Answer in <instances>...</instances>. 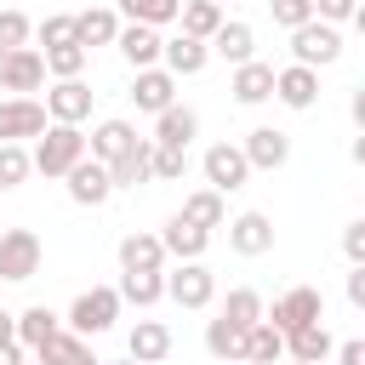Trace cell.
<instances>
[{"label": "cell", "mask_w": 365, "mask_h": 365, "mask_svg": "<svg viewBox=\"0 0 365 365\" xmlns=\"http://www.w3.org/2000/svg\"><path fill=\"white\" fill-rule=\"evenodd\" d=\"M120 291L114 285H91V291H80L74 302H68V314H63V325L74 331V336H103V331H114V319H120Z\"/></svg>", "instance_id": "cell-1"}, {"label": "cell", "mask_w": 365, "mask_h": 365, "mask_svg": "<svg viewBox=\"0 0 365 365\" xmlns=\"http://www.w3.org/2000/svg\"><path fill=\"white\" fill-rule=\"evenodd\" d=\"M74 160H86V131L80 125H46L40 131V143H34V154H29V165L40 171V177H63Z\"/></svg>", "instance_id": "cell-2"}, {"label": "cell", "mask_w": 365, "mask_h": 365, "mask_svg": "<svg viewBox=\"0 0 365 365\" xmlns=\"http://www.w3.org/2000/svg\"><path fill=\"white\" fill-rule=\"evenodd\" d=\"M291 57H297L302 68L336 63V57H342V29H336V23H319V17L297 23V29H291Z\"/></svg>", "instance_id": "cell-3"}, {"label": "cell", "mask_w": 365, "mask_h": 365, "mask_svg": "<svg viewBox=\"0 0 365 365\" xmlns=\"http://www.w3.org/2000/svg\"><path fill=\"white\" fill-rule=\"evenodd\" d=\"M40 257H46V245H40L34 228H6L0 234V279H11V285L34 279L40 274Z\"/></svg>", "instance_id": "cell-4"}, {"label": "cell", "mask_w": 365, "mask_h": 365, "mask_svg": "<svg viewBox=\"0 0 365 365\" xmlns=\"http://www.w3.org/2000/svg\"><path fill=\"white\" fill-rule=\"evenodd\" d=\"M46 86V57L34 46H6L0 51V91L11 97H34Z\"/></svg>", "instance_id": "cell-5"}, {"label": "cell", "mask_w": 365, "mask_h": 365, "mask_svg": "<svg viewBox=\"0 0 365 365\" xmlns=\"http://www.w3.org/2000/svg\"><path fill=\"white\" fill-rule=\"evenodd\" d=\"M200 171H205V188H217V194H234V188L251 182V165H245L240 143H211L200 154Z\"/></svg>", "instance_id": "cell-6"}, {"label": "cell", "mask_w": 365, "mask_h": 365, "mask_svg": "<svg viewBox=\"0 0 365 365\" xmlns=\"http://www.w3.org/2000/svg\"><path fill=\"white\" fill-rule=\"evenodd\" d=\"M262 319H268L274 331H297V325H314V319H325V297H319L314 285H291L285 297H274V308H262Z\"/></svg>", "instance_id": "cell-7"}, {"label": "cell", "mask_w": 365, "mask_h": 365, "mask_svg": "<svg viewBox=\"0 0 365 365\" xmlns=\"http://www.w3.org/2000/svg\"><path fill=\"white\" fill-rule=\"evenodd\" d=\"M165 297L177 302V308H211V297H217V274L194 257V262H177V274H165Z\"/></svg>", "instance_id": "cell-8"}, {"label": "cell", "mask_w": 365, "mask_h": 365, "mask_svg": "<svg viewBox=\"0 0 365 365\" xmlns=\"http://www.w3.org/2000/svg\"><path fill=\"white\" fill-rule=\"evenodd\" d=\"M240 154H245L251 171H279V165L291 160V137H285L279 125H257V131H245Z\"/></svg>", "instance_id": "cell-9"}, {"label": "cell", "mask_w": 365, "mask_h": 365, "mask_svg": "<svg viewBox=\"0 0 365 365\" xmlns=\"http://www.w3.org/2000/svg\"><path fill=\"white\" fill-rule=\"evenodd\" d=\"M63 182H68V200H74V205H103V200L114 194L108 165H103V160H91V154H86V160H74V165L63 171Z\"/></svg>", "instance_id": "cell-10"}, {"label": "cell", "mask_w": 365, "mask_h": 365, "mask_svg": "<svg viewBox=\"0 0 365 365\" xmlns=\"http://www.w3.org/2000/svg\"><path fill=\"white\" fill-rule=\"evenodd\" d=\"M51 120H46V103L34 97H6L0 103V143H23V137H40Z\"/></svg>", "instance_id": "cell-11"}, {"label": "cell", "mask_w": 365, "mask_h": 365, "mask_svg": "<svg viewBox=\"0 0 365 365\" xmlns=\"http://www.w3.org/2000/svg\"><path fill=\"white\" fill-rule=\"evenodd\" d=\"M274 97L285 103V108H314L319 103V68H302V63H285V68H274Z\"/></svg>", "instance_id": "cell-12"}, {"label": "cell", "mask_w": 365, "mask_h": 365, "mask_svg": "<svg viewBox=\"0 0 365 365\" xmlns=\"http://www.w3.org/2000/svg\"><path fill=\"white\" fill-rule=\"evenodd\" d=\"M46 120H57V125L91 120V86H86V80H57V86L46 91Z\"/></svg>", "instance_id": "cell-13"}, {"label": "cell", "mask_w": 365, "mask_h": 365, "mask_svg": "<svg viewBox=\"0 0 365 365\" xmlns=\"http://www.w3.org/2000/svg\"><path fill=\"white\" fill-rule=\"evenodd\" d=\"M131 103L143 108V114H160V108H171L177 103V74L171 68H137V80H131Z\"/></svg>", "instance_id": "cell-14"}, {"label": "cell", "mask_w": 365, "mask_h": 365, "mask_svg": "<svg viewBox=\"0 0 365 365\" xmlns=\"http://www.w3.org/2000/svg\"><path fill=\"white\" fill-rule=\"evenodd\" d=\"M228 91H234V103H245V108L268 103V97H274V63H257V57L234 63V80H228Z\"/></svg>", "instance_id": "cell-15"}, {"label": "cell", "mask_w": 365, "mask_h": 365, "mask_svg": "<svg viewBox=\"0 0 365 365\" xmlns=\"http://www.w3.org/2000/svg\"><path fill=\"white\" fill-rule=\"evenodd\" d=\"M34 359H40V365H103V359L91 354V336H74L68 325L51 331V336L34 348Z\"/></svg>", "instance_id": "cell-16"}, {"label": "cell", "mask_w": 365, "mask_h": 365, "mask_svg": "<svg viewBox=\"0 0 365 365\" xmlns=\"http://www.w3.org/2000/svg\"><path fill=\"white\" fill-rule=\"evenodd\" d=\"M114 46H120V57H125L131 68H154V63H160V29H154V23H120Z\"/></svg>", "instance_id": "cell-17"}, {"label": "cell", "mask_w": 365, "mask_h": 365, "mask_svg": "<svg viewBox=\"0 0 365 365\" xmlns=\"http://www.w3.org/2000/svg\"><path fill=\"white\" fill-rule=\"evenodd\" d=\"M194 137H200V114H194L188 103H171V108L154 114V143H160V148H188Z\"/></svg>", "instance_id": "cell-18"}, {"label": "cell", "mask_w": 365, "mask_h": 365, "mask_svg": "<svg viewBox=\"0 0 365 365\" xmlns=\"http://www.w3.org/2000/svg\"><path fill=\"white\" fill-rule=\"evenodd\" d=\"M228 245H234L240 257H262V251H274V222H268L262 211H240V217L228 222Z\"/></svg>", "instance_id": "cell-19"}, {"label": "cell", "mask_w": 365, "mask_h": 365, "mask_svg": "<svg viewBox=\"0 0 365 365\" xmlns=\"http://www.w3.org/2000/svg\"><path fill=\"white\" fill-rule=\"evenodd\" d=\"M205 63H211V46H205V40H194V34L160 40V68H171L177 80H182V74H200Z\"/></svg>", "instance_id": "cell-20"}, {"label": "cell", "mask_w": 365, "mask_h": 365, "mask_svg": "<svg viewBox=\"0 0 365 365\" xmlns=\"http://www.w3.org/2000/svg\"><path fill=\"white\" fill-rule=\"evenodd\" d=\"M160 245H165V257H177V262H194V257H205V245H211V228H194L188 217H171V222L160 228Z\"/></svg>", "instance_id": "cell-21"}, {"label": "cell", "mask_w": 365, "mask_h": 365, "mask_svg": "<svg viewBox=\"0 0 365 365\" xmlns=\"http://www.w3.org/2000/svg\"><path fill=\"white\" fill-rule=\"evenodd\" d=\"M120 302H131V308H154L160 297H165V268H120Z\"/></svg>", "instance_id": "cell-22"}, {"label": "cell", "mask_w": 365, "mask_h": 365, "mask_svg": "<svg viewBox=\"0 0 365 365\" xmlns=\"http://www.w3.org/2000/svg\"><path fill=\"white\" fill-rule=\"evenodd\" d=\"M125 354H131L137 365H160V359L171 354V325H160V319H137L131 336H125Z\"/></svg>", "instance_id": "cell-23"}, {"label": "cell", "mask_w": 365, "mask_h": 365, "mask_svg": "<svg viewBox=\"0 0 365 365\" xmlns=\"http://www.w3.org/2000/svg\"><path fill=\"white\" fill-rule=\"evenodd\" d=\"M205 46H211L222 63H245V57H257V29H251V23H240V17H234V23L222 17V23H217V34H211Z\"/></svg>", "instance_id": "cell-24"}, {"label": "cell", "mask_w": 365, "mask_h": 365, "mask_svg": "<svg viewBox=\"0 0 365 365\" xmlns=\"http://www.w3.org/2000/svg\"><path fill=\"white\" fill-rule=\"evenodd\" d=\"M131 143H137V125H131V120H97V125H91V137H86V154L108 165V160H114V154H125Z\"/></svg>", "instance_id": "cell-25"}, {"label": "cell", "mask_w": 365, "mask_h": 365, "mask_svg": "<svg viewBox=\"0 0 365 365\" xmlns=\"http://www.w3.org/2000/svg\"><path fill=\"white\" fill-rule=\"evenodd\" d=\"M148 160H154V143H148V137H137L125 154H114V160H108V182H114V188L154 182V177H148Z\"/></svg>", "instance_id": "cell-26"}, {"label": "cell", "mask_w": 365, "mask_h": 365, "mask_svg": "<svg viewBox=\"0 0 365 365\" xmlns=\"http://www.w3.org/2000/svg\"><path fill=\"white\" fill-rule=\"evenodd\" d=\"M240 359H245V365H279V359H285V331H274L268 319H257V325L245 331V342H240Z\"/></svg>", "instance_id": "cell-27"}, {"label": "cell", "mask_w": 365, "mask_h": 365, "mask_svg": "<svg viewBox=\"0 0 365 365\" xmlns=\"http://www.w3.org/2000/svg\"><path fill=\"white\" fill-rule=\"evenodd\" d=\"M114 34H120V11L114 6H91V11H80L74 17V40L91 51V46H114Z\"/></svg>", "instance_id": "cell-28"}, {"label": "cell", "mask_w": 365, "mask_h": 365, "mask_svg": "<svg viewBox=\"0 0 365 365\" xmlns=\"http://www.w3.org/2000/svg\"><path fill=\"white\" fill-rule=\"evenodd\" d=\"M177 217H188L194 228H222V222H228V194H217V188H194V194L182 200Z\"/></svg>", "instance_id": "cell-29"}, {"label": "cell", "mask_w": 365, "mask_h": 365, "mask_svg": "<svg viewBox=\"0 0 365 365\" xmlns=\"http://www.w3.org/2000/svg\"><path fill=\"white\" fill-rule=\"evenodd\" d=\"M331 331H325V319H314V325H297V331H285V359H331Z\"/></svg>", "instance_id": "cell-30"}, {"label": "cell", "mask_w": 365, "mask_h": 365, "mask_svg": "<svg viewBox=\"0 0 365 365\" xmlns=\"http://www.w3.org/2000/svg\"><path fill=\"white\" fill-rule=\"evenodd\" d=\"M120 268H165V245H160V234H125L120 240Z\"/></svg>", "instance_id": "cell-31"}, {"label": "cell", "mask_w": 365, "mask_h": 365, "mask_svg": "<svg viewBox=\"0 0 365 365\" xmlns=\"http://www.w3.org/2000/svg\"><path fill=\"white\" fill-rule=\"evenodd\" d=\"M51 331H63V314H51L46 302H34V308H23V314H17V342H23L29 354H34Z\"/></svg>", "instance_id": "cell-32"}, {"label": "cell", "mask_w": 365, "mask_h": 365, "mask_svg": "<svg viewBox=\"0 0 365 365\" xmlns=\"http://www.w3.org/2000/svg\"><path fill=\"white\" fill-rule=\"evenodd\" d=\"M177 23H182V34H194V40H211V34H217V23H222V6H217V0H182Z\"/></svg>", "instance_id": "cell-33"}, {"label": "cell", "mask_w": 365, "mask_h": 365, "mask_svg": "<svg viewBox=\"0 0 365 365\" xmlns=\"http://www.w3.org/2000/svg\"><path fill=\"white\" fill-rule=\"evenodd\" d=\"M40 57H46V74H57V80H80V74H86V57H91V51H86L80 40H68V46H46Z\"/></svg>", "instance_id": "cell-34"}, {"label": "cell", "mask_w": 365, "mask_h": 365, "mask_svg": "<svg viewBox=\"0 0 365 365\" xmlns=\"http://www.w3.org/2000/svg\"><path fill=\"white\" fill-rule=\"evenodd\" d=\"M222 319H228L234 331H251V325L262 319V297H257L251 285H240V291H228V302H222Z\"/></svg>", "instance_id": "cell-35"}, {"label": "cell", "mask_w": 365, "mask_h": 365, "mask_svg": "<svg viewBox=\"0 0 365 365\" xmlns=\"http://www.w3.org/2000/svg\"><path fill=\"white\" fill-rule=\"evenodd\" d=\"M240 342H245V331H234L222 314L205 325V354L217 359V365H228V359H240Z\"/></svg>", "instance_id": "cell-36"}, {"label": "cell", "mask_w": 365, "mask_h": 365, "mask_svg": "<svg viewBox=\"0 0 365 365\" xmlns=\"http://www.w3.org/2000/svg\"><path fill=\"white\" fill-rule=\"evenodd\" d=\"M148 143H154V137H148ZM148 177H154V182H182V177H188V148H160V143H154Z\"/></svg>", "instance_id": "cell-37"}, {"label": "cell", "mask_w": 365, "mask_h": 365, "mask_svg": "<svg viewBox=\"0 0 365 365\" xmlns=\"http://www.w3.org/2000/svg\"><path fill=\"white\" fill-rule=\"evenodd\" d=\"M120 11L131 17V23H177V11H182V0H120Z\"/></svg>", "instance_id": "cell-38"}, {"label": "cell", "mask_w": 365, "mask_h": 365, "mask_svg": "<svg viewBox=\"0 0 365 365\" xmlns=\"http://www.w3.org/2000/svg\"><path fill=\"white\" fill-rule=\"evenodd\" d=\"M29 171H34L29 165V148L23 143H0V188H17Z\"/></svg>", "instance_id": "cell-39"}, {"label": "cell", "mask_w": 365, "mask_h": 365, "mask_svg": "<svg viewBox=\"0 0 365 365\" xmlns=\"http://www.w3.org/2000/svg\"><path fill=\"white\" fill-rule=\"evenodd\" d=\"M314 17H319V23H336V29H342V23H359V29H365L359 0H314Z\"/></svg>", "instance_id": "cell-40"}, {"label": "cell", "mask_w": 365, "mask_h": 365, "mask_svg": "<svg viewBox=\"0 0 365 365\" xmlns=\"http://www.w3.org/2000/svg\"><path fill=\"white\" fill-rule=\"evenodd\" d=\"M268 11H274V23L291 34L297 23H308V17H314V0H268Z\"/></svg>", "instance_id": "cell-41"}, {"label": "cell", "mask_w": 365, "mask_h": 365, "mask_svg": "<svg viewBox=\"0 0 365 365\" xmlns=\"http://www.w3.org/2000/svg\"><path fill=\"white\" fill-rule=\"evenodd\" d=\"M34 34H40V46H68V40H74V17H68V11H51Z\"/></svg>", "instance_id": "cell-42"}, {"label": "cell", "mask_w": 365, "mask_h": 365, "mask_svg": "<svg viewBox=\"0 0 365 365\" xmlns=\"http://www.w3.org/2000/svg\"><path fill=\"white\" fill-rule=\"evenodd\" d=\"M29 34H34V23L23 11H0V51L6 46H29Z\"/></svg>", "instance_id": "cell-43"}, {"label": "cell", "mask_w": 365, "mask_h": 365, "mask_svg": "<svg viewBox=\"0 0 365 365\" xmlns=\"http://www.w3.org/2000/svg\"><path fill=\"white\" fill-rule=\"evenodd\" d=\"M342 251H348V262H365V217L342 228Z\"/></svg>", "instance_id": "cell-44"}, {"label": "cell", "mask_w": 365, "mask_h": 365, "mask_svg": "<svg viewBox=\"0 0 365 365\" xmlns=\"http://www.w3.org/2000/svg\"><path fill=\"white\" fill-rule=\"evenodd\" d=\"M331 354H336V365H365V342H359V336H348V342H336Z\"/></svg>", "instance_id": "cell-45"}, {"label": "cell", "mask_w": 365, "mask_h": 365, "mask_svg": "<svg viewBox=\"0 0 365 365\" xmlns=\"http://www.w3.org/2000/svg\"><path fill=\"white\" fill-rule=\"evenodd\" d=\"M348 302L365 308V262H354V274H348Z\"/></svg>", "instance_id": "cell-46"}, {"label": "cell", "mask_w": 365, "mask_h": 365, "mask_svg": "<svg viewBox=\"0 0 365 365\" xmlns=\"http://www.w3.org/2000/svg\"><path fill=\"white\" fill-rule=\"evenodd\" d=\"M0 365H29V348L11 336V342H0Z\"/></svg>", "instance_id": "cell-47"}, {"label": "cell", "mask_w": 365, "mask_h": 365, "mask_svg": "<svg viewBox=\"0 0 365 365\" xmlns=\"http://www.w3.org/2000/svg\"><path fill=\"white\" fill-rule=\"evenodd\" d=\"M11 336H17V314H6V308H0V342H11Z\"/></svg>", "instance_id": "cell-48"}, {"label": "cell", "mask_w": 365, "mask_h": 365, "mask_svg": "<svg viewBox=\"0 0 365 365\" xmlns=\"http://www.w3.org/2000/svg\"><path fill=\"white\" fill-rule=\"evenodd\" d=\"M291 365H331V359H291Z\"/></svg>", "instance_id": "cell-49"}, {"label": "cell", "mask_w": 365, "mask_h": 365, "mask_svg": "<svg viewBox=\"0 0 365 365\" xmlns=\"http://www.w3.org/2000/svg\"><path fill=\"white\" fill-rule=\"evenodd\" d=\"M108 365H137V359H131V354H125V359H108Z\"/></svg>", "instance_id": "cell-50"}, {"label": "cell", "mask_w": 365, "mask_h": 365, "mask_svg": "<svg viewBox=\"0 0 365 365\" xmlns=\"http://www.w3.org/2000/svg\"><path fill=\"white\" fill-rule=\"evenodd\" d=\"M228 365H245V359H228Z\"/></svg>", "instance_id": "cell-51"}, {"label": "cell", "mask_w": 365, "mask_h": 365, "mask_svg": "<svg viewBox=\"0 0 365 365\" xmlns=\"http://www.w3.org/2000/svg\"><path fill=\"white\" fill-rule=\"evenodd\" d=\"M0 194H6V188H0Z\"/></svg>", "instance_id": "cell-52"}, {"label": "cell", "mask_w": 365, "mask_h": 365, "mask_svg": "<svg viewBox=\"0 0 365 365\" xmlns=\"http://www.w3.org/2000/svg\"><path fill=\"white\" fill-rule=\"evenodd\" d=\"M217 6H222V0H217Z\"/></svg>", "instance_id": "cell-53"}]
</instances>
